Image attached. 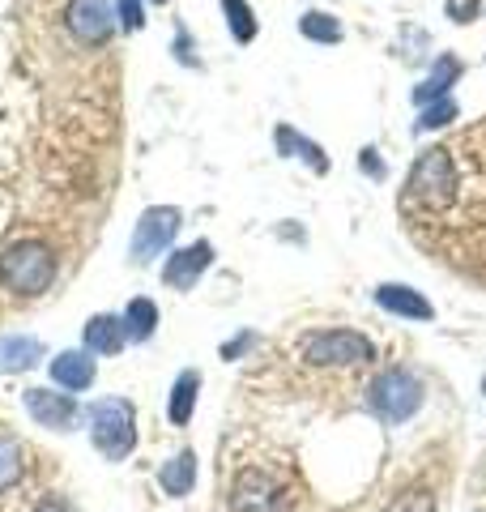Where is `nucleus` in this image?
I'll use <instances>...</instances> for the list:
<instances>
[{"label": "nucleus", "instance_id": "nucleus-25", "mask_svg": "<svg viewBox=\"0 0 486 512\" xmlns=\"http://www.w3.org/2000/svg\"><path fill=\"white\" fill-rule=\"evenodd\" d=\"M452 116H457V107H452L448 99H440V103H435V107H427V116H423V120H418V128H435V124H448Z\"/></svg>", "mask_w": 486, "mask_h": 512}, {"label": "nucleus", "instance_id": "nucleus-31", "mask_svg": "<svg viewBox=\"0 0 486 512\" xmlns=\"http://www.w3.org/2000/svg\"><path fill=\"white\" fill-rule=\"evenodd\" d=\"M482 389H486V380H482Z\"/></svg>", "mask_w": 486, "mask_h": 512}, {"label": "nucleus", "instance_id": "nucleus-18", "mask_svg": "<svg viewBox=\"0 0 486 512\" xmlns=\"http://www.w3.org/2000/svg\"><path fill=\"white\" fill-rule=\"evenodd\" d=\"M457 73H461V64H457V60H452V56H444L440 64H435V73L427 77V82H423V86H418V90H414V99H418V103L444 99V90H448L452 82H457Z\"/></svg>", "mask_w": 486, "mask_h": 512}, {"label": "nucleus", "instance_id": "nucleus-24", "mask_svg": "<svg viewBox=\"0 0 486 512\" xmlns=\"http://www.w3.org/2000/svg\"><path fill=\"white\" fill-rule=\"evenodd\" d=\"M116 13H120L124 30H141V22H145V5H141V0H116Z\"/></svg>", "mask_w": 486, "mask_h": 512}, {"label": "nucleus", "instance_id": "nucleus-4", "mask_svg": "<svg viewBox=\"0 0 486 512\" xmlns=\"http://www.w3.org/2000/svg\"><path fill=\"white\" fill-rule=\"evenodd\" d=\"M303 359L312 367H363L376 359V346L354 329H320L303 338Z\"/></svg>", "mask_w": 486, "mask_h": 512}, {"label": "nucleus", "instance_id": "nucleus-10", "mask_svg": "<svg viewBox=\"0 0 486 512\" xmlns=\"http://www.w3.org/2000/svg\"><path fill=\"white\" fill-rule=\"evenodd\" d=\"M22 402L30 410V419L43 423V427H56V431H69L77 423V402L69 393H52V389H26Z\"/></svg>", "mask_w": 486, "mask_h": 512}, {"label": "nucleus", "instance_id": "nucleus-19", "mask_svg": "<svg viewBox=\"0 0 486 512\" xmlns=\"http://www.w3.org/2000/svg\"><path fill=\"white\" fill-rule=\"evenodd\" d=\"M278 150L282 154H299V158H307V163H312V171H329V158L320 154V146H312V141L307 137H299L295 128H278Z\"/></svg>", "mask_w": 486, "mask_h": 512}, {"label": "nucleus", "instance_id": "nucleus-28", "mask_svg": "<svg viewBox=\"0 0 486 512\" xmlns=\"http://www.w3.org/2000/svg\"><path fill=\"white\" fill-rule=\"evenodd\" d=\"M35 512H77L69 500H64V495H47V500L35 508Z\"/></svg>", "mask_w": 486, "mask_h": 512}, {"label": "nucleus", "instance_id": "nucleus-9", "mask_svg": "<svg viewBox=\"0 0 486 512\" xmlns=\"http://www.w3.org/2000/svg\"><path fill=\"white\" fill-rule=\"evenodd\" d=\"M209 261H214V248H209V239H197V244L171 252V261L162 265V282H167L171 291H188V286H197V278L209 269Z\"/></svg>", "mask_w": 486, "mask_h": 512}, {"label": "nucleus", "instance_id": "nucleus-12", "mask_svg": "<svg viewBox=\"0 0 486 512\" xmlns=\"http://www.w3.org/2000/svg\"><path fill=\"white\" fill-rule=\"evenodd\" d=\"M94 372H99V367H94L90 350H60V355L52 359V380L60 384V389H73V393L90 389Z\"/></svg>", "mask_w": 486, "mask_h": 512}, {"label": "nucleus", "instance_id": "nucleus-3", "mask_svg": "<svg viewBox=\"0 0 486 512\" xmlns=\"http://www.w3.org/2000/svg\"><path fill=\"white\" fill-rule=\"evenodd\" d=\"M86 423H90L94 448H99L107 461H124L137 448V419L124 397H103V402L86 406Z\"/></svg>", "mask_w": 486, "mask_h": 512}, {"label": "nucleus", "instance_id": "nucleus-8", "mask_svg": "<svg viewBox=\"0 0 486 512\" xmlns=\"http://www.w3.org/2000/svg\"><path fill=\"white\" fill-rule=\"evenodd\" d=\"M69 30L81 43H90V47L107 43L111 30H116L111 0H69Z\"/></svg>", "mask_w": 486, "mask_h": 512}, {"label": "nucleus", "instance_id": "nucleus-14", "mask_svg": "<svg viewBox=\"0 0 486 512\" xmlns=\"http://www.w3.org/2000/svg\"><path fill=\"white\" fill-rule=\"evenodd\" d=\"M158 483H162V491L167 495H175V500H180V495H188L192 487H197V453H175L167 466L158 470Z\"/></svg>", "mask_w": 486, "mask_h": 512}, {"label": "nucleus", "instance_id": "nucleus-17", "mask_svg": "<svg viewBox=\"0 0 486 512\" xmlns=\"http://www.w3.org/2000/svg\"><path fill=\"white\" fill-rule=\"evenodd\" d=\"M124 329H128V338L133 342H145V338H154V329H158V303L154 299H133L124 308Z\"/></svg>", "mask_w": 486, "mask_h": 512}, {"label": "nucleus", "instance_id": "nucleus-20", "mask_svg": "<svg viewBox=\"0 0 486 512\" xmlns=\"http://www.w3.org/2000/svg\"><path fill=\"white\" fill-rule=\"evenodd\" d=\"M222 9H226V22H231V35L239 43H252L256 39V18H252L248 0H222Z\"/></svg>", "mask_w": 486, "mask_h": 512}, {"label": "nucleus", "instance_id": "nucleus-6", "mask_svg": "<svg viewBox=\"0 0 486 512\" xmlns=\"http://www.w3.org/2000/svg\"><path fill=\"white\" fill-rule=\"evenodd\" d=\"M231 512H290L286 483L265 466H243L231 487Z\"/></svg>", "mask_w": 486, "mask_h": 512}, {"label": "nucleus", "instance_id": "nucleus-27", "mask_svg": "<svg viewBox=\"0 0 486 512\" xmlns=\"http://www.w3.org/2000/svg\"><path fill=\"white\" fill-rule=\"evenodd\" d=\"M359 167L371 175V180H384V163L376 158V150H363V158H359Z\"/></svg>", "mask_w": 486, "mask_h": 512}, {"label": "nucleus", "instance_id": "nucleus-5", "mask_svg": "<svg viewBox=\"0 0 486 512\" xmlns=\"http://www.w3.org/2000/svg\"><path fill=\"white\" fill-rule=\"evenodd\" d=\"M367 406L380 414L384 423H405L423 406V384H418L405 367H388L367 384Z\"/></svg>", "mask_w": 486, "mask_h": 512}, {"label": "nucleus", "instance_id": "nucleus-16", "mask_svg": "<svg viewBox=\"0 0 486 512\" xmlns=\"http://www.w3.org/2000/svg\"><path fill=\"white\" fill-rule=\"evenodd\" d=\"M197 389H201V376H197V372H180V376H175V384H171V406H167V414H171L175 427H184V423L192 419V406H197Z\"/></svg>", "mask_w": 486, "mask_h": 512}, {"label": "nucleus", "instance_id": "nucleus-29", "mask_svg": "<svg viewBox=\"0 0 486 512\" xmlns=\"http://www.w3.org/2000/svg\"><path fill=\"white\" fill-rule=\"evenodd\" d=\"M252 342H256V338H252V333H243V338H235V342H226V346H222V359H235V355H239V350H248Z\"/></svg>", "mask_w": 486, "mask_h": 512}, {"label": "nucleus", "instance_id": "nucleus-23", "mask_svg": "<svg viewBox=\"0 0 486 512\" xmlns=\"http://www.w3.org/2000/svg\"><path fill=\"white\" fill-rule=\"evenodd\" d=\"M384 512H435V495L431 491H410V495H397Z\"/></svg>", "mask_w": 486, "mask_h": 512}, {"label": "nucleus", "instance_id": "nucleus-11", "mask_svg": "<svg viewBox=\"0 0 486 512\" xmlns=\"http://www.w3.org/2000/svg\"><path fill=\"white\" fill-rule=\"evenodd\" d=\"M90 355H120L124 342H128V329H124V316H90L86 320V333H81Z\"/></svg>", "mask_w": 486, "mask_h": 512}, {"label": "nucleus", "instance_id": "nucleus-22", "mask_svg": "<svg viewBox=\"0 0 486 512\" xmlns=\"http://www.w3.org/2000/svg\"><path fill=\"white\" fill-rule=\"evenodd\" d=\"M22 478V448L9 436H0V491H9Z\"/></svg>", "mask_w": 486, "mask_h": 512}, {"label": "nucleus", "instance_id": "nucleus-2", "mask_svg": "<svg viewBox=\"0 0 486 512\" xmlns=\"http://www.w3.org/2000/svg\"><path fill=\"white\" fill-rule=\"evenodd\" d=\"M0 278H5L13 295L35 299L56 282V256L39 239H18V244L0 252Z\"/></svg>", "mask_w": 486, "mask_h": 512}, {"label": "nucleus", "instance_id": "nucleus-21", "mask_svg": "<svg viewBox=\"0 0 486 512\" xmlns=\"http://www.w3.org/2000/svg\"><path fill=\"white\" fill-rule=\"evenodd\" d=\"M299 30L307 39H316V43H337L342 39V22L329 18V13H307V18L299 22Z\"/></svg>", "mask_w": 486, "mask_h": 512}, {"label": "nucleus", "instance_id": "nucleus-30", "mask_svg": "<svg viewBox=\"0 0 486 512\" xmlns=\"http://www.w3.org/2000/svg\"><path fill=\"white\" fill-rule=\"evenodd\" d=\"M154 5H167V0H154Z\"/></svg>", "mask_w": 486, "mask_h": 512}, {"label": "nucleus", "instance_id": "nucleus-26", "mask_svg": "<svg viewBox=\"0 0 486 512\" xmlns=\"http://www.w3.org/2000/svg\"><path fill=\"white\" fill-rule=\"evenodd\" d=\"M478 9V0H452V5H448V18L452 22H469V13H474Z\"/></svg>", "mask_w": 486, "mask_h": 512}, {"label": "nucleus", "instance_id": "nucleus-15", "mask_svg": "<svg viewBox=\"0 0 486 512\" xmlns=\"http://www.w3.org/2000/svg\"><path fill=\"white\" fill-rule=\"evenodd\" d=\"M43 359V342L39 338H22V333H13V338L0 342V367L5 372H30V367H39Z\"/></svg>", "mask_w": 486, "mask_h": 512}, {"label": "nucleus", "instance_id": "nucleus-1", "mask_svg": "<svg viewBox=\"0 0 486 512\" xmlns=\"http://www.w3.org/2000/svg\"><path fill=\"white\" fill-rule=\"evenodd\" d=\"M397 210L427 252L486 282V120L414 158Z\"/></svg>", "mask_w": 486, "mask_h": 512}, {"label": "nucleus", "instance_id": "nucleus-13", "mask_svg": "<svg viewBox=\"0 0 486 512\" xmlns=\"http://www.w3.org/2000/svg\"><path fill=\"white\" fill-rule=\"evenodd\" d=\"M376 303H380L384 312L410 316V320H431L435 316V308L414 291V286H393V282H388V286H380V291H376Z\"/></svg>", "mask_w": 486, "mask_h": 512}, {"label": "nucleus", "instance_id": "nucleus-7", "mask_svg": "<svg viewBox=\"0 0 486 512\" xmlns=\"http://www.w3.org/2000/svg\"><path fill=\"white\" fill-rule=\"evenodd\" d=\"M175 231H180V210H175V205H150V210L137 218L133 248H128L133 265H150L154 256L175 239Z\"/></svg>", "mask_w": 486, "mask_h": 512}]
</instances>
